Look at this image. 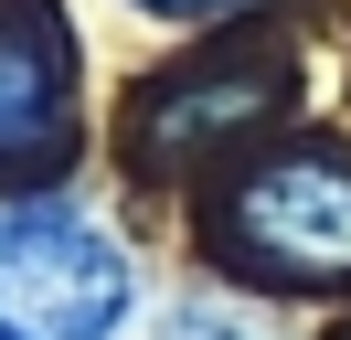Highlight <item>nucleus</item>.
I'll use <instances>...</instances> for the list:
<instances>
[{
  "label": "nucleus",
  "mask_w": 351,
  "mask_h": 340,
  "mask_svg": "<svg viewBox=\"0 0 351 340\" xmlns=\"http://www.w3.org/2000/svg\"><path fill=\"white\" fill-rule=\"evenodd\" d=\"M149 21H223V11H245V0H138Z\"/></svg>",
  "instance_id": "423d86ee"
},
{
  "label": "nucleus",
  "mask_w": 351,
  "mask_h": 340,
  "mask_svg": "<svg viewBox=\"0 0 351 340\" xmlns=\"http://www.w3.org/2000/svg\"><path fill=\"white\" fill-rule=\"evenodd\" d=\"M160 340H277V319H266V308H245L234 287H192L171 319H160Z\"/></svg>",
  "instance_id": "39448f33"
},
{
  "label": "nucleus",
  "mask_w": 351,
  "mask_h": 340,
  "mask_svg": "<svg viewBox=\"0 0 351 340\" xmlns=\"http://www.w3.org/2000/svg\"><path fill=\"white\" fill-rule=\"evenodd\" d=\"M0 340H11V319H0Z\"/></svg>",
  "instance_id": "0eeeda50"
},
{
  "label": "nucleus",
  "mask_w": 351,
  "mask_h": 340,
  "mask_svg": "<svg viewBox=\"0 0 351 340\" xmlns=\"http://www.w3.org/2000/svg\"><path fill=\"white\" fill-rule=\"evenodd\" d=\"M138 276L107 223L75 202H11L0 212V319L11 340H117Z\"/></svg>",
  "instance_id": "f03ea898"
},
{
  "label": "nucleus",
  "mask_w": 351,
  "mask_h": 340,
  "mask_svg": "<svg viewBox=\"0 0 351 340\" xmlns=\"http://www.w3.org/2000/svg\"><path fill=\"white\" fill-rule=\"evenodd\" d=\"M277 96H287V64H213V75L171 85V96L138 117V160L149 170H192L202 149H223L234 127H256Z\"/></svg>",
  "instance_id": "20e7f679"
},
{
  "label": "nucleus",
  "mask_w": 351,
  "mask_h": 340,
  "mask_svg": "<svg viewBox=\"0 0 351 340\" xmlns=\"http://www.w3.org/2000/svg\"><path fill=\"white\" fill-rule=\"evenodd\" d=\"M213 255L234 276H266V287H298V298L351 287V149L298 138V149L245 160L213 202Z\"/></svg>",
  "instance_id": "f257e3e1"
},
{
  "label": "nucleus",
  "mask_w": 351,
  "mask_h": 340,
  "mask_svg": "<svg viewBox=\"0 0 351 340\" xmlns=\"http://www.w3.org/2000/svg\"><path fill=\"white\" fill-rule=\"evenodd\" d=\"M75 160V32L53 0H0V181H64Z\"/></svg>",
  "instance_id": "7ed1b4c3"
}]
</instances>
